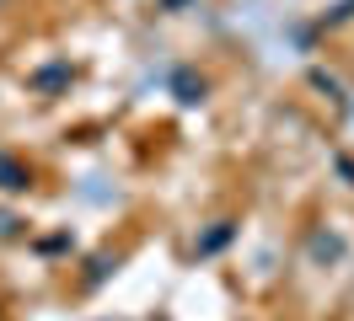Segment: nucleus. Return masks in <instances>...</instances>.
Masks as SVG:
<instances>
[{
	"label": "nucleus",
	"mask_w": 354,
	"mask_h": 321,
	"mask_svg": "<svg viewBox=\"0 0 354 321\" xmlns=\"http://www.w3.org/2000/svg\"><path fill=\"white\" fill-rule=\"evenodd\" d=\"M0 188H6V193H22L27 188V171L17 166L11 155H0Z\"/></svg>",
	"instance_id": "f257e3e1"
},
{
	"label": "nucleus",
	"mask_w": 354,
	"mask_h": 321,
	"mask_svg": "<svg viewBox=\"0 0 354 321\" xmlns=\"http://www.w3.org/2000/svg\"><path fill=\"white\" fill-rule=\"evenodd\" d=\"M225 241H231V225H221V231H209L199 241V252H215V246H225Z\"/></svg>",
	"instance_id": "f03ea898"
}]
</instances>
